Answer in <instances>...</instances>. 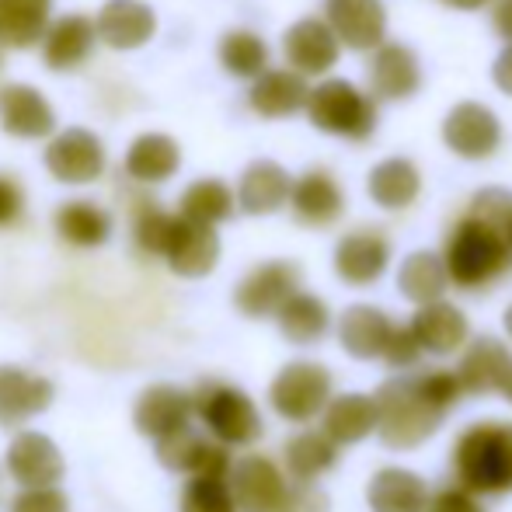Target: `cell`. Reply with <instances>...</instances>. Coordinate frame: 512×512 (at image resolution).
Returning <instances> with one entry per match:
<instances>
[{"label": "cell", "mask_w": 512, "mask_h": 512, "mask_svg": "<svg viewBox=\"0 0 512 512\" xmlns=\"http://www.w3.org/2000/svg\"><path fill=\"white\" fill-rule=\"evenodd\" d=\"M373 401H377V439L387 450L408 453L443 429L450 411L464 401V387L457 373L436 366V370L387 377L373 391Z\"/></svg>", "instance_id": "obj_1"}, {"label": "cell", "mask_w": 512, "mask_h": 512, "mask_svg": "<svg viewBox=\"0 0 512 512\" xmlns=\"http://www.w3.org/2000/svg\"><path fill=\"white\" fill-rule=\"evenodd\" d=\"M453 481L478 499H506L512 495V422L509 418H481L460 429L450 446Z\"/></svg>", "instance_id": "obj_2"}, {"label": "cell", "mask_w": 512, "mask_h": 512, "mask_svg": "<svg viewBox=\"0 0 512 512\" xmlns=\"http://www.w3.org/2000/svg\"><path fill=\"white\" fill-rule=\"evenodd\" d=\"M443 262L450 272V286L464 293H485L512 272V251L488 223L464 213L446 234Z\"/></svg>", "instance_id": "obj_3"}, {"label": "cell", "mask_w": 512, "mask_h": 512, "mask_svg": "<svg viewBox=\"0 0 512 512\" xmlns=\"http://www.w3.org/2000/svg\"><path fill=\"white\" fill-rule=\"evenodd\" d=\"M196 398V418L203 422L206 436H213L220 446H255L265 432V418L258 411L255 398L227 380H203L192 391Z\"/></svg>", "instance_id": "obj_4"}, {"label": "cell", "mask_w": 512, "mask_h": 512, "mask_svg": "<svg viewBox=\"0 0 512 512\" xmlns=\"http://www.w3.org/2000/svg\"><path fill=\"white\" fill-rule=\"evenodd\" d=\"M331 398H335V377L328 366L314 359H293L269 384L272 411L290 425H310L314 418H321Z\"/></svg>", "instance_id": "obj_5"}, {"label": "cell", "mask_w": 512, "mask_h": 512, "mask_svg": "<svg viewBox=\"0 0 512 512\" xmlns=\"http://www.w3.org/2000/svg\"><path fill=\"white\" fill-rule=\"evenodd\" d=\"M307 115L321 133L366 140L377 129V102L349 81H324L310 91Z\"/></svg>", "instance_id": "obj_6"}, {"label": "cell", "mask_w": 512, "mask_h": 512, "mask_svg": "<svg viewBox=\"0 0 512 512\" xmlns=\"http://www.w3.org/2000/svg\"><path fill=\"white\" fill-rule=\"evenodd\" d=\"M300 283H304V272H300L297 262L272 258V262L255 265V269L237 283L234 307L241 310L244 317H251V321H269V317H279V310L297 297Z\"/></svg>", "instance_id": "obj_7"}, {"label": "cell", "mask_w": 512, "mask_h": 512, "mask_svg": "<svg viewBox=\"0 0 512 512\" xmlns=\"http://www.w3.org/2000/svg\"><path fill=\"white\" fill-rule=\"evenodd\" d=\"M230 492L241 512H283L293 481L283 467L265 453H244L230 471Z\"/></svg>", "instance_id": "obj_8"}, {"label": "cell", "mask_w": 512, "mask_h": 512, "mask_svg": "<svg viewBox=\"0 0 512 512\" xmlns=\"http://www.w3.org/2000/svg\"><path fill=\"white\" fill-rule=\"evenodd\" d=\"M154 457L164 471L185 474V478H230L234 471V457L227 446L196 429L175 432V436L154 443Z\"/></svg>", "instance_id": "obj_9"}, {"label": "cell", "mask_w": 512, "mask_h": 512, "mask_svg": "<svg viewBox=\"0 0 512 512\" xmlns=\"http://www.w3.org/2000/svg\"><path fill=\"white\" fill-rule=\"evenodd\" d=\"M335 276L352 290L380 283L384 272L391 269V237L380 227H356L335 244Z\"/></svg>", "instance_id": "obj_10"}, {"label": "cell", "mask_w": 512, "mask_h": 512, "mask_svg": "<svg viewBox=\"0 0 512 512\" xmlns=\"http://www.w3.org/2000/svg\"><path fill=\"white\" fill-rule=\"evenodd\" d=\"M460 387L464 398H488V394H502L512 380V349L509 342L495 335H478L467 342V349L460 352L457 366Z\"/></svg>", "instance_id": "obj_11"}, {"label": "cell", "mask_w": 512, "mask_h": 512, "mask_svg": "<svg viewBox=\"0 0 512 512\" xmlns=\"http://www.w3.org/2000/svg\"><path fill=\"white\" fill-rule=\"evenodd\" d=\"M192 418H196V398H192V391L175 384H150L136 398L133 408L136 432L154 439V443L175 436V432L192 429Z\"/></svg>", "instance_id": "obj_12"}, {"label": "cell", "mask_w": 512, "mask_h": 512, "mask_svg": "<svg viewBox=\"0 0 512 512\" xmlns=\"http://www.w3.org/2000/svg\"><path fill=\"white\" fill-rule=\"evenodd\" d=\"M4 467L18 488H60L63 474H67V460H63L60 446L46 436V432H18L7 446Z\"/></svg>", "instance_id": "obj_13"}, {"label": "cell", "mask_w": 512, "mask_h": 512, "mask_svg": "<svg viewBox=\"0 0 512 512\" xmlns=\"http://www.w3.org/2000/svg\"><path fill=\"white\" fill-rule=\"evenodd\" d=\"M443 143L464 161H485L499 150L502 122L492 108L478 102H460L443 119Z\"/></svg>", "instance_id": "obj_14"}, {"label": "cell", "mask_w": 512, "mask_h": 512, "mask_svg": "<svg viewBox=\"0 0 512 512\" xmlns=\"http://www.w3.org/2000/svg\"><path fill=\"white\" fill-rule=\"evenodd\" d=\"M46 168L63 185H88L105 171V147L91 129H63L49 140Z\"/></svg>", "instance_id": "obj_15"}, {"label": "cell", "mask_w": 512, "mask_h": 512, "mask_svg": "<svg viewBox=\"0 0 512 512\" xmlns=\"http://www.w3.org/2000/svg\"><path fill=\"white\" fill-rule=\"evenodd\" d=\"M408 328L415 331L422 352L432 359L457 356V352H464L467 342H471V321H467L464 310L457 304H450V300H439V304H429V307H415Z\"/></svg>", "instance_id": "obj_16"}, {"label": "cell", "mask_w": 512, "mask_h": 512, "mask_svg": "<svg viewBox=\"0 0 512 512\" xmlns=\"http://www.w3.org/2000/svg\"><path fill=\"white\" fill-rule=\"evenodd\" d=\"M335 335L345 356L359 359V363H373V359H384L387 342H391V335H394V321L384 307L352 304L338 317Z\"/></svg>", "instance_id": "obj_17"}, {"label": "cell", "mask_w": 512, "mask_h": 512, "mask_svg": "<svg viewBox=\"0 0 512 512\" xmlns=\"http://www.w3.org/2000/svg\"><path fill=\"white\" fill-rule=\"evenodd\" d=\"M164 262L182 279L209 276V272L216 269V262H220V237H216V227H203V223L175 216V230H171Z\"/></svg>", "instance_id": "obj_18"}, {"label": "cell", "mask_w": 512, "mask_h": 512, "mask_svg": "<svg viewBox=\"0 0 512 512\" xmlns=\"http://www.w3.org/2000/svg\"><path fill=\"white\" fill-rule=\"evenodd\" d=\"M56 387L25 366H0V425L18 429L53 405Z\"/></svg>", "instance_id": "obj_19"}, {"label": "cell", "mask_w": 512, "mask_h": 512, "mask_svg": "<svg viewBox=\"0 0 512 512\" xmlns=\"http://www.w3.org/2000/svg\"><path fill=\"white\" fill-rule=\"evenodd\" d=\"M432 488L411 467L387 464L366 481V506L370 512H429Z\"/></svg>", "instance_id": "obj_20"}, {"label": "cell", "mask_w": 512, "mask_h": 512, "mask_svg": "<svg viewBox=\"0 0 512 512\" xmlns=\"http://www.w3.org/2000/svg\"><path fill=\"white\" fill-rule=\"evenodd\" d=\"M331 32L349 49H380L387 32V7L380 0H328L324 4Z\"/></svg>", "instance_id": "obj_21"}, {"label": "cell", "mask_w": 512, "mask_h": 512, "mask_svg": "<svg viewBox=\"0 0 512 512\" xmlns=\"http://www.w3.org/2000/svg\"><path fill=\"white\" fill-rule=\"evenodd\" d=\"M290 206L304 227H331L345 213V192L331 171L310 168L293 182Z\"/></svg>", "instance_id": "obj_22"}, {"label": "cell", "mask_w": 512, "mask_h": 512, "mask_svg": "<svg viewBox=\"0 0 512 512\" xmlns=\"http://www.w3.org/2000/svg\"><path fill=\"white\" fill-rule=\"evenodd\" d=\"M342 457V446L324 429H300L283 446V471L293 485H317V478L331 471Z\"/></svg>", "instance_id": "obj_23"}, {"label": "cell", "mask_w": 512, "mask_h": 512, "mask_svg": "<svg viewBox=\"0 0 512 512\" xmlns=\"http://www.w3.org/2000/svg\"><path fill=\"white\" fill-rule=\"evenodd\" d=\"M283 49L286 60L293 63L297 74H328L338 63V35L331 32L328 21L304 18L283 35Z\"/></svg>", "instance_id": "obj_24"}, {"label": "cell", "mask_w": 512, "mask_h": 512, "mask_svg": "<svg viewBox=\"0 0 512 512\" xmlns=\"http://www.w3.org/2000/svg\"><path fill=\"white\" fill-rule=\"evenodd\" d=\"M321 429L328 432L342 450L377 436V401H373V394H363V391L335 394L331 405L324 408V415H321Z\"/></svg>", "instance_id": "obj_25"}, {"label": "cell", "mask_w": 512, "mask_h": 512, "mask_svg": "<svg viewBox=\"0 0 512 512\" xmlns=\"http://www.w3.org/2000/svg\"><path fill=\"white\" fill-rule=\"evenodd\" d=\"M370 81L377 98L387 102H405L422 88V67H418V56L411 53L405 42H384L373 56Z\"/></svg>", "instance_id": "obj_26"}, {"label": "cell", "mask_w": 512, "mask_h": 512, "mask_svg": "<svg viewBox=\"0 0 512 512\" xmlns=\"http://www.w3.org/2000/svg\"><path fill=\"white\" fill-rule=\"evenodd\" d=\"M98 39L112 49H140L150 42L157 28V18L143 0H108L95 21Z\"/></svg>", "instance_id": "obj_27"}, {"label": "cell", "mask_w": 512, "mask_h": 512, "mask_svg": "<svg viewBox=\"0 0 512 512\" xmlns=\"http://www.w3.org/2000/svg\"><path fill=\"white\" fill-rule=\"evenodd\" d=\"M0 126L11 136L39 140V136L53 133L56 115L35 88H28V84H7L0 91Z\"/></svg>", "instance_id": "obj_28"}, {"label": "cell", "mask_w": 512, "mask_h": 512, "mask_svg": "<svg viewBox=\"0 0 512 512\" xmlns=\"http://www.w3.org/2000/svg\"><path fill=\"white\" fill-rule=\"evenodd\" d=\"M450 290V272H446L443 255L436 251H411L398 265V293L415 307H429L446 300Z\"/></svg>", "instance_id": "obj_29"}, {"label": "cell", "mask_w": 512, "mask_h": 512, "mask_svg": "<svg viewBox=\"0 0 512 512\" xmlns=\"http://www.w3.org/2000/svg\"><path fill=\"white\" fill-rule=\"evenodd\" d=\"M290 196H293V178L286 175V168H279L272 161H255L241 175V185H237V203L251 216L276 213V209L290 203Z\"/></svg>", "instance_id": "obj_30"}, {"label": "cell", "mask_w": 512, "mask_h": 512, "mask_svg": "<svg viewBox=\"0 0 512 512\" xmlns=\"http://www.w3.org/2000/svg\"><path fill=\"white\" fill-rule=\"evenodd\" d=\"M307 84L297 70H265L255 84H251L248 102L265 119H286V115L307 108Z\"/></svg>", "instance_id": "obj_31"}, {"label": "cell", "mask_w": 512, "mask_h": 512, "mask_svg": "<svg viewBox=\"0 0 512 512\" xmlns=\"http://www.w3.org/2000/svg\"><path fill=\"white\" fill-rule=\"evenodd\" d=\"M366 189H370V199L380 209L398 213V209H408L418 199V192H422V175H418V168L408 157H391V161H380L377 168L370 171Z\"/></svg>", "instance_id": "obj_32"}, {"label": "cell", "mask_w": 512, "mask_h": 512, "mask_svg": "<svg viewBox=\"0 0 512 512\" xmlns=\"http://www.w3.org/2000/svg\"><path fill=\"white\" fill-rule=\"evenodd\" d=\"M276 324H279V335L290 345H317L331 331V307L317 293L300 290L290 304L279 310Z\"/></svg>", "instance_id": "obj_33"}, {"label": "cell", "mask_w": 512, "mask_h": 512, "mask_svg": "<svg viewBox=\"0 0 512 512\" xmlns=\"http://www.w3.org/2000/svg\"><path fill=\"white\" fill-rule=\"evenodd\" d=\"M98 28L91 25L84 14H67L60 18L46 35V49H42V60L53 70H70L77 63L88 60L91 46H95Z\"/></svg>", "instance_id": "obj_34"}, {"label": "cell", "mask_w": 512, "mask_h": 512, "mask_svg": "<svg viewBox=\"0 0 512 512\" xmlns=\"http://www.w3.org/2000/svg\"><path fill=\"white\" fill-rule=\"evenodd\" d=\"M182 164V150L171 136L164 133H147L126 150V171L136 178V182H147V185H157V182H168L171 175L178 171Z\"/></svg>", "instance_id": "obj_35"}, {"label": "cell", "mask_w": 512, "mask_h": 512, "mask_svg": "<svg viewBox=\"0 0 512 512\" xmlns=\"http://www.w3.org/2000/svg\"><path fill=\"white\" fill-rule=\"evenodd\" d=\"M56 230L74 248H98L112 237V216L88 199H70L56 213Z\"/></svg>", "instance_id": "obj_36"}, {"label": "cell", "mask_w": 512, "mask_h": 512, "mask_svg": "<svg viewBox=\"0 0 512 512\" xmlns=\"http://www.w3.org/2000/svg\"><path fill=\"white\" fill-rule=\"evenodd\" d=\"M53 0H0V42L32 46L49 25Z\"/></svg>", "instance_id": "obj_37"}, {"label": "cell", "mask_w": 512, "mask_h": 512, "mask_svg": "<svg viewBox=\"0 0 512 512\" xmlns=\"http://www.w3.org/2000/svg\"><path fill=\"white\" fill-rule=\"evenodd\" d=\"M234 213V192L227 189V182L220 178H199L185 189L182 203H178V216L203 227H216V223L230 220Z\"/></svg>", "instance_id": "obj_38"}, {"label": "cell", "mask_w": 512, "mask_h": 512, "mask_svg": "<svg viewBox=\"0 0 512 512\" xmlns=\"http://www.w3.org/2000/svg\"><path fill=\"white\" fill-rule=\"evenodd\" d=\"M220 63L234 77H255L258 81L265 74V63H269V46H265L262 35L248 32V28H237V32L223 35Z\"/></svg>", "instance_id": "obj_39"}, {"label": "cell", "mask_w": 512, "mask_h": 512, "mask_svg": "<svg viewBox=\"0 0 512 512\" xmlns=\"http://www.w3.org/2000/svg\"><path fill=\"white\" fill-rule=\"evenodd\" d=\"M178 512H241L230 492V478H189L178 499Z\"/></svg>", "instance_id": "obj_40"}, {"label": "cell", "mask_w": 512, "mask_h": 512, "mask_svg": "<svg viewBox=\"0 0 512 512\" xmlns=\"http://www.w3.org/2000/svg\"><path fill=\"white\" fill-rule=\"evenodd\" d=\"M171 230H175V216L164 213L161 206L147 203L136 213V223H133V237H136V248L143 255H154V258H164L168 251V241H171Z\"/></svg>", "instance_id": "obj_41"}, {"label": "cell", "mask_w": 512, "mask_h": 512, "mask_svg": "<svg viewBox=\"0 0 512 512\" xmlns=\"http://www.w3.org/2000/svg\"><path fill=\"white\" fill-rule=\"evenodd\" d=\"M467 213L478 216L481 223H488L512 251V192L509 189H499V185L481 189L478 196L471 199V209H467Z\"/></svg>", "instance_id": "obj_42"}, {"label": "cell", "mask_w": 512, "mask_h": 512, "mask_svg": "<svg viewBox=\"0 0 512 512\" xmlns=\"http://www.w3.org/2000/svg\"><path fill=\"white\" fill-rule=\"evenodd\" d=\"M422 356H425V352H422V345H418L415 331H411L408 324H394V335H391V342H387V352H384V359H380V363H384L387 370L398 377V373L418 370Z\"/></svg>", "instance_id": "obj_43"}, {"label": "cell", "mask_w": 512, "mask_h": 512, "mask_svg": "<svg viewBox=\"0 0 512 512\" xmlns=\"http://www.w3.org/2000/svg\"><path fill=\"white\" fill-rule=\"evenodd\" d=\"M7 512H70L63 488H18Z\"/></svg>", "instance_id": "obj_44"}, {"label": "cell", "mask_w": 512, "mask_h": 512, "mask_svg": "<svg viewBox=\"0 0 512 512\" xmlns=\"http://www.w3.org/2000/svg\"><path fill=\"white\" fill-rule=\"evenodd\" d=\"M429 512H488V506H485V499H478L474 492L460 488L457 481H450V485H443L439 492H432Z\"/></svg>", "instance_id": "obj_45"}, {"label": "cell", "mask_w": 512, "mask_h": 512, "mask_svg": "<svg viewBox=\"0 0 512 512\" xmlns=\"http://www.w3.org/2000/svg\"><path fill=\"white\" fill-rule=\"evenodd\" d=\"M328 509H331L328 495L317 485H293L290 499L283 506V512H328Z\"/></svg>", "instance_id": "obj_46"}, {"label": "cell", "mask_w": 512, "mask_h": 512, "mask_svg": "<svg viewBox=\"0 0 512 512\" xmlns=\"http://www.w3.org/2000/svg\"><path fill=\"white\" fill-rule=\"evenodd\" d=\"M21 209H25V196H21V189L11 182V178L0 175V227H7V223L18 220Z\"/></svg>", "instance_id": "obj_47"}, {"label": "cell", "mask_w": 512, "mask_h": 512, "mask_svg": "<svg viewBox=\"0 0 512 512\" xmlns=\"http://www.w3.org/2000/svg\"><path fill=\"white\" fill-rule=\"evenodd\" d=\"M492 77L502 95H512V42L499 53V60H495V67H492Z\"/></svg>", "instance_id": "obj_48"}, {"label": "cell", "mask_w": 512, "mask_h": 512, "mask_svg": "<svg viewBox=\"0 0 512 512\" xmlns=\"http://www.w3.org/2000/svg\"><path fill=\"white\" fill-rule=\"evenodd\" d=\"M495 28H499L502 39L512 42V0H495V14H492Z\"/></svg>", "instance_id": "obj_49"}, {"label": "cell", "mask_w": 512, "mask_h": 512, "mask_svg": "<svg viewBox=\"0 0 512 512\" xmlns=\"http://www.w3.org/2000/svg\"><path fill=\"white\" fill-rule=\"evenodd\" d=\"M443 4L457 7V11H478V7H485L488 0H443Z\"/></svg>", "instance_id": "obj_50"}, {"label": "cell", "mask_w": 512, "mask_h": 512, "mask_svg": "<svg viewBox=\"0 0 512 512\" xmlns=\"http://www.w3.org/2000/svg\"><path fill=\"white\" fill-rule=\"evenodd\" d=\"M502 328H506V335H509V342H512V304L506 307V314H502Z\"/></svg>", "instance_id": "obj_51"}, {"label": "cell", "mask_w": 512, "mask_h": 512, "mask_svg": "<svg viewBox=\"0 0 512 512\" xmlns=\"http://www.w3.org/2000/svg\"><path fill=\"white\" fill-rule=\"evenodd\" d=\"M502 398H506L509 405H512V380H509V387H506V391H502Z\"/></svg>", "instance_id": "obj_52"}]
</instances>
